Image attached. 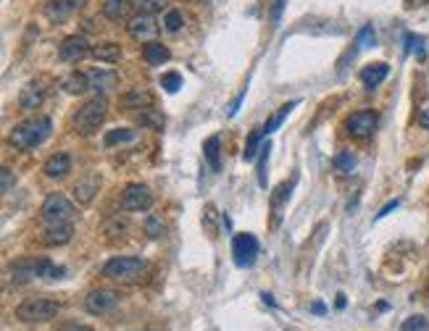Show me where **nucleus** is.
I'll return each instance as SVG.
<instances>
[{"label":"nucleus","mask_w":429,"mask_h":331,"mask_svg":"<svg viewBox=\"0 0 429 331\" xmlns=\"http://www.w3.org/2000/svg\"><path fill=\"white\" fill-rule=\"evenodd\" d=\"M50 129H53V121L48 116H34V118H27L22 124H16L11 129V142L16 150H34L37 145H43L45 139L50 137Z\"/></svg>","instance_id":"f257e3e1"},{"label":"nucleus","mask_w":429,"mask_h":331,"mask_svg":"<svg viewBox=\"0 0 429 331\" xmlns=\"http://www.w3.org/2000/svg\"><path fill=\"white\" fill-rule=\"evenodd\" d=\"M148 274V260L135 255H121V258H111L106 266H103V276L114 279V281H121V284H137L142 281Z\"/></svg>","instance_id":"f03ea898"},{"label":"nucleus","mask_w":429,"mask_h":331,"mask_svg":"<svg viewBox=\"0 0 429 331\" xmlns=\"http://www.w3.org/2000/svg\"><path fill=\"white\" fill-rule=\"evenodd\" d=\"M11 274L16 281H32V279L48 276V279H61L66 274L64 266H55L48 258H22L11 263Z\"/></svg>","instance_id":"7ed1b4c3"},{"label":"nucleus","mask_w":429,"mask_h":331,"mask_svg":"<svg viewBox=\"0 0 429 331\" xmlns=\"http://www.w3.org/2000/svg\"><path fill=\"white\" fill-rule=\"evenodd\" d=\"M106 113H108V106H106L103 97H93V100H87L85 106L74 113V132L85 134V137L95 134L97 129H100V124L106 121Z\"/></svg>","instance_id":"20e7f679"},{"label":"nucleus","mask_w":429,"mask_h":331,"mask_svg":"<svg viewBox=\"0 0 429 331\" xmlns=\"http://www.w3.org/2000/svg\"><path fill=\"white\" fill-rule=\"evenodd\" d=\"M58 310H61V305L55 300L32 297V300H24L22 305L16 308V318L24 321V323H43V321L55 318Z\"/></svg>","instance_id":"39448f33"},{"label":"nucleus","mask_w":429,"mask_h":331,"mask_svg":"<svg viewBox=\"0 0 429 331\" xmlns=\"http://www.w3.org/2000/svg\"><path fill=\"white\" fill-rule=\"evenodd\" d=\"M72 213H74V208H72V203H69V197L61 192L48 195V200L43 203V211H40V216H43V221L48 226L66 224V221L72 218Z\"/></svg>","instance_id":"423d86ee"},{"label":"nucleus","mask_w":429,"mask_h":331,"mask_svg":"<svg viewBox=\"0 0 429 331\" xmlns=\"http://www.w3.org/2000/svg\"><path fill=\"white\" fill-rule=\"evenodd\" d=\"M376 124H379V116H376L374 111H355V113H350L348 116V121H345V129H348V134L353 139H369L372 134H374Z\"/></svg>","instance_id":"0eeeda50"},{"label":"nucleus","mask_w":429,"mask_h":331,"mask_svg":"<svg viewBox=\"0 0 429 331\" xmlns=\"http://www.w3.org/2000/svg\"><path fill=\"white\" fill-rule=\"evenodd\" d=\"M153 205V195L145 184H127L121 192V211L127 213H137V211H148Z\"/></svg>","instance_id":"6e6552de"},{"label":"nucleus","mask_w":429,"mask_h":331,"mask_svg":"<svg viewBox=\"0 0 429 331\" xmlns=\"http://www.w3.org/2000/svg\"><path fill=\"white\" fill-rule=\"evenodd\" d=\"M232 255L240 268H247L256 263L258 258V239L253 234H235L232 239Z\"/></svg>","instance_id":"1a4fd4ad"},{"label":"nucleus","mask_w":429,"mask_h":331,"mask_svg":"<svg viewBox=\"0 0 429 331\" xmlns=\"http://www.w3.org/2000/svg\"><path fill=\"white\" fill-rule=\"evenodd\" d=\"M118 302V295L114 289H93V292H87L85 297V308L87 313H93V316H103L108 310H114Z\"/></svg>","instance_id":"9d476101"},{"label":"nucleus","mask_w":429,"mask_h":331,"mask_svg":"<svg viewBox=\"0 0 429 331\" xmlns=\"http://www.w3.org/2000/svg\"><path fill=\"white\" fill-rule=\"evenodd\" d=\"M127 32L135 40H153L158 34V24L153 19V13H135L127 22Z\"/></svg>","instance_id":"9b49d317"},{"label":"nucleus","mask_w":429,"mask_h":331,"mask_svg":"<svg viewBox=\"0 0 429 331\" xmlns=\"http://www.w3.org/2000/svg\"><path fill=\"white\" fill-rule=\"evenodd\" d=\"M90 53V45H87L85 37H79V34H72V37H66L64 43L58 45V55H61V61H82L85 55Z\"/></svg>","instance_id":"f8f14e48"},{"label":"nucleus","mask_w":429,"mask_h":331,"mask_svg":"<svg viewBox=\"0 0 429 331\" xmlns=\"http://www.w3.org/2000/svg\"><path fill=\"white\" fill-rule=\"evenodd\" d=\"M97 190H100V176H97V174H85V176L74 184V200L79 205H90L95 200Z\"/></svg>","instance_id":"ddd939ff"},{"label":"nucleus","mask_w":429,"mask_h":331,"mask_svg":"<svg viewBox=\"0 0 429 331\" xmlns=\"http://www.w3.org/2000/svg\"><path fill=\"white\" fill-rule=\"evenodd\" d=\"M79 6H82V0H50V3L45 6V16H48L53 24H61V22H66Z\"/></svg>","instance_id":"4468645a"},{"label":"nucleus","mask_w":429,"mask_h":331,"mask_svg":"<svg viewBox=\"0 0 429 331\" xmlns=\"http://www.w3.org/2000/svg\"><path fill=\"white\" fill-rule=\"evenodd\" d=\"M72 237H74V226L69 224H53L48 232L43 234V245L45 247H61V245H69L72 242Z\"/></svg>","instance_id":"2eb2a0df"},{"label":"nucleus","mask_w":429,"mask_h":331,"mask_svg":"<svg viewBox=\"0 0 429 331\" xmlns=\"http://www.w3.org/2000/svg\"><path fill=\"white\" fill-rule=\"evenodd\" d=\"M69 171H72V158H69L66 153H55V155H50L43 166V174L48 176V179H64Z\"/></svg>","instance_id":"dca6fc26"},{"label":"nucleus","mask_w":429,"mask_h":331,"mask_svg":"<svg viewBox=\"0 0 429 331\" xmlns=\"http://www.w3.org/2000/svg\"><path fill=\"white\" fill-rule=\"evenodd\" d=\"M43 100H45V87L40 82H29L19 92V108L22 111H34V108H40Z\"/></svg>","instance_id":"f3484780"},{"label":"nucleus","mask_w":429,"mask_h":331,"mask_svg":"<svg viewBox=\"0 0 429 331\" xmlns=\"http://www.w3.org/2000/svg\"><path fill=\"white\" fill-rule=\"evenodd\" d=\"M387 74H390V66L387 64H369L361 69V85L366 87V90H374V87H379L382 82L387 79Z\"/></svg>","instance_id":"a211bd4d"},{"label":"nucleus","mask_w":429,"mask_h":331,"mask_svg":"<svg viewBox=\"0 0 429 331\" xmlns=\"http://www.w3.org/2000/svg\"><path fill=\"white\" fill-rule=\"evenodd\" d=\"M172 58V53H169V48L161 43H156V40H151V43L142 45V61L148 66H163L166 61Z\"/></svg>","instance_id":"6ab92c4d"},{"label":"nucleus","mask_w":429,"mask_h":331,"mask_svg":"<svg viewBox=\"0 0 429 331\" xmlns=\"http://www.w3.org/2000/svg\"><path fill=\"white\" fill-rule=\"evenodd\" d=\"M153 95L145 87H132L121 95V108H151Z\"/></svg>","instance_id":"aec40b11"},{"label":"nucleus","mask_w":429,"mask_h":331,"mask_svg":"<svg viewBox=\"0 0 429 331\" xmlns=\"http://www.w3.org/2000/svg\"><path fill=\"white\" fill-rule=\"evenodd\" d=\"M87 76H90V87H95L97 92H108L116 87V74L106 71V69H93Z\"/></svg>","instance_id":"412c9836"},{"label":"nucleus","mask_w":429,"mask_h":331,"mask_svg":"<svg viewBox=\"0 0 429 331\" xmlns=\"http://www.w3.org/2000/svg\"><path fill=\"white\" fill-rule=\"evenodd\" d=\"M222 137L214 134V137L205 139L203 145V153H205V160H208V166H211V171H222V158H219V153H222Z\"/></svg>","instance_id":"4be33fe9"},{"label":"nucleus","mask_w":429,"mask_h":331,"mask_svg":"<svg viewBox=\"0 0 429 331\" xmlns=\"http://www.w3.org/2000/svg\"><path fill=\"white\" fill-rule=\"evenodd\" d=\"M93 55H95L100 64H116L121 61V45L118 43H103L93 48Z\"/></svg>","instance_id":"5701e85b"},{"label":"nucleus","mask_w":429,"mask_h":331,"mask_svg":"<svg viewBox=\"0 0 429 331\" xmlns=\"http://www.w3.org/2000/svg\"><path fill=\"white\" fill-rule=\"evenodd\" d=\"M129 0H106L103 3V16L111 19V22H121V19H127L129 13Z\"/></svg>","instance_id":"b1692460"},{"label":"nucleus","mask_w":429,"mask_h":331,"mask_svg":"<svg viewBox=\"0 0 429 331\" xmlns=\"http://www.w3.org/2000/svg\"><path fill=\"white\" fill-rule=\"evenodd\" d=\"M64 90L69 92V95H85L87 90H90V76H87V74H79V71L69 74V76L64 79Z\"/></svg>","instance_id":"393cba45"},{"label":"nucleus","mask_w":429,"mask_h":331,"mask_svg":"<svg viewBox=\"0 0 429 331\" xmlns=\"http://www.w3.org/2000/svg\"><path fill=\"white\" fill-rule=\"evenodd\" d=\"M137 124H142V127H148V129H156V132H163L166 118H163L156 108H142L137 113Z\"/></svg>","instance_id":"a878e982"},{"label":"nucleus","mask_w":429,"mask_h":331,"mask_svg":"<svg viewBox=\"0 0 429 331\" xmlns=\"http://www.w3.org/2000/svg\"><path fill=\"white\" fill-rule=\"evenodd\" d=\"M135 139V132L132 129H111L103 139V145L106 148H114V145H121V142H132Z\"/></svg>","instance_id":"bb28decb"},{"label":"nucleus","mask_w":429,"mask_h":331,"mask_svg":"<svg viewBox=\"0 0 429 331\" xmlns=\"http://www.w3.org/2000/svg\"><path fill=\"white\" fill-rule=\"evenodd\" d=\"M127 218H121V216H116V218H111L106 226H103V232L108 234V239H118V237H124L127 234Z\"/></svg>","instance_id":"cd10ccee"},{"label":"nucleus","mask_w":429,"mask_h":331,"mask_svg":"<svg viewBox=\"0 0 429 331\" xmlns=\"http://www.w3.org/2000/svg\"><path fill=\"white\" fill-rule=\"evenodd\" d=\"M334 169L343 174H353L355 169V155L350 153V150H345V153H337L334 155Z\"/></svg>","instance_id":"c85d7f7f"},{"label":"nucleus","mask_w":429,"mask_h":331,"mask_svg":"<svg viewBox=\"0 0 429 331\" xmlns=\"http://www.w3.org/2000/svg\"><path fill=\"white\" fill-rule=\"evenodd\" d=\"M184 27V16L177 8H172V11H166V16H163V29L166 32H179Z\"/></svg>","instance_id":"c756f323"},{"label":"nucleus","mask_w":429,"mask_h":331,"mask_svg":"<svg viewBox=\"0 0 429 331\" xmlns=\"http://www.w3.org/2000/svg\"><path fill=\"white\" fill-rule=\"evenodd\" d=\"M163 232H166V226H163V221L158 216H148V218H145V234L151 237V239L163 237Z\"/></svg>","instance_id":"7c9ffc66"},{"label":"nucleus","mask_w":429,"mask_h":331,"mask_svg":"<svg viewBox=\"0 0 429 331\" xmlns=\"http://www.w3.org/2000/svg\"><path fill=\"white\" fill-rule=\"evenodd\" d=\"M132 6L137 8V13H156L163 11L166 0H132Z\"/></svg>","instance_id":"2f4dec72"},{"label":"nucleus","mask_w":429,"mask_h":331,"mask_svg":"<svg viewBox=\"0 0 429 331\" xmlns=\"http://www.w3.org/2000/svg\"><path fill=\"white\" fill-rule=\"evenodd\" d=\"M298 106V103H287V106H282V111H279L277 116L271 118V121H266V124H264V134H271V132H274V129L279 127V124H282V121H285V118H287V113H290L292 108Z\"/></svg>","instance_id":"473e14b6"},{"label":"nucleus","mask_w":429,"mask_h":331,"mask_svg":"<svg viewBox=\"0 0 429 331\" xmlns=\"http://www.w3.org/2000/svg\"><path fill=\"white\" fill-rule=\"evenodd\" d=\"M355 45L358 48H374L376 45V34H374V27H361V32H358V37H355Z\"/></svg>","instance_id":"72a5a7b5"},{"label":"nucleus","mask_w":429,"mask_h":331,"mask_svg":"<svg viewBox=\"0 0 429 331\" xmlns=\"http://www.w3.org/2000/svg\"><path fill=\"white\" fill-rule=\"evenodd\" d=\"M268 150H271V145H268V142H264V148H261V153H258V184H261V187H266V158H268Z\"/></svg>","instance_id":"f704fd0d"},{"label":"nucleus","mask_w":429,"mask_h":331,"mask_svg":"<svg viewBox=\"0 0 429 331\" xmlns=\"http://www.w3.org/2000/svg\"><path fill=\"white\" fill-rule=\"evenodd\" d=\"M290 192H292V182H285V184H279L277 190L271 192V205L274 208H282V203L290 197Z\"/></svg>","instance_id":"c9c22d12"},{"label":"nucleus","mask_w":429,"mask_h":331,"mask_svg":"<svg viewBox=\"0 0 429 331\" xmlns=\"http://www.w3.org/2000/svg\"><path fill=\"white\" fill-rule=\"evenodd\" d=\"M427 329H429V321L424 316H411L400 326V331H427Z\"/></svg>","instance_id":"e433bc0d"},{"label":"nucleus","mask_w":429,"mask_h":331,"mask_svg":"<svg viewBox=\"0 0 429 331\" xmlns=\"http://www.w3.org/2000/svg\"><path fill=\"white\" fill-rule=\"evenodd\" d=\"M406 50L418 55V58H424V37L421 34H406Z\"/></svg>","instance_id":"4c0bfd02"},{"label":"nucleus","mask_w":429,"mask_h":331,"mask_svg":"<svg viewBox=\"0 0 429 331\" xmlns=\"http://www.w3.org/2000/svg\"><path fill=\"white\" fill-rule=\"evenodd\" d=\"M161 87L166 92H177V90L182 87V76L177 74V71H169V74L161 76Z\"/></svg>","instance_id":"58836bf2"},{"label":"nucleus","mask_w":429,"mask_h":331,"mask_svg":"<svg viewBox=\"0 0 429 331\" xmlns=\"http://www.w3.org/2000/svg\"><path fill=\"white\" fill-rule=\"evenodd\" d=\"M3 192H11V187H13V171L11 169H3Z\"/></svg>","instance_id":"ea45409f"},{"label":"nucleus","mask_w":429,"mask_h":331,"mask_svg":"<svg viewBox=\"0 0 429 331\" xmlns=\"http://www.w3.org/2000/svg\"><path fill=\"white\" fill-rule=\"evenodd\" d=\"M397 205H400V200H390V203H387L385 208H382V211H379V213H376V221H379V218H385L387 213H393V211H395Z\"/></svg>","instance_id":"a19ab883"},{"label":"nucleus","mask_w":429,"mask_h":331,"mask_svg":"<svg viewBox=\"0 0 429 331\" xmlns=\"http://www.w3.org/2000/svg\"><path fill=\"white\" fill-rule=\"evenodd\" d=\"M418 124H421V129H429V106L421 108V113H418Z\"/></svg>","instance_id":"79ce46f5"},{"label":"nucleus","mask_w":429,"mask_h":331,"mask_svg":"<svg viewBox=\"0 0 429 331\" xmlns=\"http://www.w3.org/2000/svg\"><path fill=\"white\" fill-rule=\"evenodd\" d=\"M58 331H95V329H90V326H79V323H69V326H61Z\"/></svg>","instance_id":"37998d69"},{"label":"nucleus","mask_w":429,"mask_h":331,"mask_svg":"<svg viewBox=\"0 0 429 331\" xmlns=\"http://www.w3.org/2000/svg\"><path fill=\"white\" fill-rule=\"evenodd\" d=\"M311 310L316 313V316H324V313H327V305H324V302H313Z\"/></svg>","instance_id":"c03bdc74"},{"label":"nucleus","mask_w":429,"mask_h":331,"mask_svg":"<svg viewBox=\"0 0 429 331\" xmlns=\"http://www.w3.org/2000/svg\"><path fill=\"white\" fill-rule=\"evenodd\" d=\"M261 297H264V302H266V305H271V308H274V305H277V300L271 297V295H268V292H264V295H261Z\"/></svg>","instance_id":"a18cd8bd"},{"label":"nucleus","mask_w":429,"mask_h":331,"mask_svg":"<svg viewBox=\"0 0 429 331\" xmlns=\"http://www.w3.org/2000/svg\"><path fill=\"white\" fill-rule=\"evenodd\" d=\"M429 0H411V3H408V6H411V8H418V6H427Z\"/></svg>","instance_id":"49530a36"},{"label":"nucleus","mask_w":429,"mask_h":331,"mask_svg":"<svg viewBox=\"0 0 429 331\" xmlns=\"http://www.w3.org/2000/svg\"><path fill=\"white\" fill-rule=\"evenodd\" d=\"M337 308H345V295H337Z\"/></svg>","instance_id":"de8ad7c7"}]
</instances>
